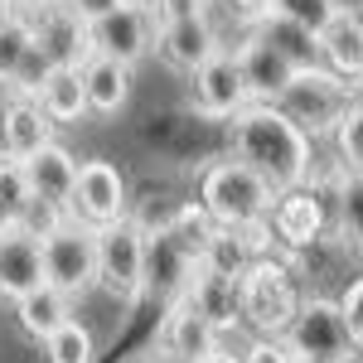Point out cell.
<instances>
[{"mask_svg":"<svg viewBox=\"0 0 363 363\" xmlns=\"http://www.w3.org/2000/svg\"><path fill=\"white\" fill-rule=\"evenodd\" d=\"M29 44H34V29L29 20H10V25H0V87H10L15 78V68H20V58L29 54Z\"/></svg>","mask_w":363,"mask_h":363,"instance_id":"cell-33","label":"cell"},{"mask_svg":"<svg viewBox=\"0 0 363 363\" xmlns=\"http://www.w3.org/2000/svg\"><path fill=\"white\" fill-rule=\"evenodd\" d=\"M5 233H10V228H5V223H0V238H5Z\"/></svg>","mask_w":363,"mask_h":363,"instance_id":"cell-46","label":"cell"},{"mask_svg":"<svg viewBox=\"0 0 363 363\" xmlns=\"http://www.w3.org/2000/svg\"><path fill=\"white\" fill-rule=\"evenodd\" d=\"M29 29H34V44L54 58V68H83L92 58V39H87V25L78 15H68L63 5H44V10H29L25 15Z\"/></svg>","mask_w":363,"mask_h":363,"instance_id":"cell-14","label":"cell"},{"mask_svg":"<svg viewBox=\"0 0 363 363\" xmlns=\"http://www.w3.org/2000/svg\"><path fill=\"white\" fill-rule=\"evenodd\" d=\"M184 301H189L218 335H228V330L242 325V281L213 277V272H194V286H189Z\"/></svg>","mask_w":363,"mask_h":363,"instance_id":"cell-20","label":"cell"},{"mask_svg":"<svg viewBox=\"0 0 363 363\" xmlns=\"http://www.w3.org/2000/svg\"><path fill=\"white\" fill-rule=\"evenodd\" d=\"M68 320H73V301L58 296L54 286H39V291H29L25 301H15V325H20V335L34 339V344H44L49 335H58Z\"/></svg>","mask_w":363,"mask_h":363,"instance_id":"cell-25","label":"cell"},{"mask_svg":"<svg viewBox=\"0 0 363 363\" xmlns=\"http://www.w3.org/2000/svg\"><path fill=\"white\" fill-rule=\"evenodd\" d=\"M301 301H306V296L296 291L291 267L277 262V257H262L247 277H242V320L257 330V339H281L286 335V325L296 320Z\"/></svg>","mask_w":363,"mask_h":363,"instance_id":"cell-6","label":"cell"},{"mask_svg":"<svg viewBox=\"0 0 363 363\" xmlns=\"http://www.w3.org/2000/svg\"><path fill=\"white\" fill-rule=\"evenodd\" d=\"M359 25H363V10H359Z\"/></svg>","mask_w":363,"mask_h":363,"instance_id":"cell-48","label":"cell"},{"mask_svg":"<svg viewBox=\"0 0 363 363\" xmlns=\"http://www.w3.org/2000/svg\"><path fill=\"white\" fill-rule=\"evenodd\" d=\"M228 155L257 169L277 194H296L306 189L315 174V155H310V136L281 116L272 102H247L242 112L228 121Z\"/></svg>","mask_w":363,"mask_h":363,"instance_id":"cell-1","label":"cell"},{"mask_svg":"<svg viewBox=\"0 0 363 363\" xmlns=\"http://www.w3.org/2000/svg\"><path fill=\"white\" fill-rule=\"evenodd\" d=\"M39 349H44V363H92L97 359V339H92V330H87L83 320H68Z\"/></svg>","mask_w":363,"mask_h":363,"instance_id":"cell-29","label":"cell"},{"mask_svg":"<svg viewBox=\"0 0 363 363\" xmlns=\"http://www.w3.org/2000/svg\"><path fill=\"white\" fill-rule=\"evenodd\" d=\"M155 15L150 10H136V5H116L112 15H102L97 25H87V39H92V54L112 58L121 68H131L136 73V63L155 54Z\"/></svg>","mask_w":363,"mask_h":363,"instance_id":"cell-8","label":"cell"},{"mask_svg":"<svg viewBox=\"0 0 363 363\" xmlns=\"http://www.w3.org/2000/svg\"><path fill=\"white\" fill-rule=\"evenodd\" d=\"M247 34H257L262 44H272L296 73L301 68H320V34H310L306 25H296V20H281V15H262L257 25L247 29Z\"/></svg>","mask_w":363,"mask_h":363,"instance_id":"cell-24","label":"cell"},{"mask_svg":"<svg viewBox=\"0 0 363 363\" xmlns=\"http://www.w3.org/2000/svg\"><path fill=\"white\" fill-rule=\"evenodd\" d=\"M78 73H83L87 112L92 116H116L126 102H131V68H121V63H112V58L92 54Z\"/></svg>","mask_w":363,"mask_h":363,"instance_id":"cell-23","label":"cell"},{"mask_svg":"<svg viewBox=\"0 0 363 363\" xmlns=\"http://www.w3.org/2000/svg\"><path fill=\"white\" fill-rule=\"evenodd\" d=\"M54 58L44 54L39 44H29V54L20 58V68H15V78H10V87H5V97H25V102H39V92L49 87V78H54Z\"/></svg>","mask_w":363,"mask_h":363,"instance_id":"cell-31","label":"cell"},{"mask_svg":"<svg viewBox=\"0 0 363 363\" xmlns=\"http://www.w3.org/2000/svg\"><path fill=\"white\" fill-rule=\"evenodd\" d=\"M218 49H223V44H218V29H213L208 15H189V20L160 25V34H155V54H160V63L174 68V73H184V78H189L194 68H203Z\"/></svg>","mask_w":363,"mask_h":363,"instance_id":"cell-15","label":"cell"},{"mask_svg":"<svg viewBox=\"0 0 363 363\" xmlns=\"http://www.w3.org/2000/svg\"><path fill=\"white\" fill-rule=\"evenodd\" d=\"M330 5H335L339 15H359V10H363V0H330Z\"/></svg>","mask_w":363,"mask_h":363,"instance_id":"cell-41","label":"cell"},{"mask_svg":"<svg viewBox=\"0 0 363 363\" xmlns=\"http://www.w3.org/2000/svg\"><path fill=\"white\" fill-rule=\"evenodd\" d=\"M189 102L208 121H233L252 102L247 87H242V73H238V58L228 54V49H218L203 68L189 73Z\"/></svg>","mask_w":363,"mask_h":363,"instance_id":"cell-11","label":"cell"},{"mask_svg":"<svg viewBox=\"0 0 363 363\" xmlns=\"http://www.w3.org/2000/svg\"><path fill=\"white\" fill-rule=\"evenodd\" d=\"M194 272H199V262L169 238L165 223L145 228V301H155L165 310L179 306L189 296V286H194Z\"/></svg>","mask_w":363,"mask_h":363,"instance_id":"cell-9","label":"cell"},{"mask_svg":"<svg viewBox=\"0 0 363 363\" xmlns=\"http://www.w3.org/2000/svg\"><path fill=\"white\" fill-rule=\"evenodd\" d=\"M121 5H136V10H150L155 0H121Z\"/></svg>","mask_w":363,"mask_h":363,"instance_id":"cell-44","label":"cell"},{"mask_svg":"<svg viewBox=\"0 0 363 363\" xmlns=\"http://www.w3.org/2000/svg\"><path fill=\"white\" fill-rule=\"evenodd\" d=\"M34 194H29V179L20 160H5L0 155V223L5 228H34Z\"/></svg>","mask_w":363,"mask_h":363,"instance_id":"cell-28","label":"cell"},{"mask_svg":"<svg viewBox=\"0 0 363 363\" xmlns=\"http://www.w3.org/2000/svg\"><path fill=\"white\" fill-rule=\"evenodd\" d=\"M140 363H169V359H165V354H155V349H150V354H145Z\"/></svg>","mask_w":363,"mask_h":363,"instance_id":"cell-43","label":"cell"},{"mask_svg":"<svg viewBox=\"0 0 363 363\" xmlns=\"http://www.w3.org/2000/svg\"><path fill=\"white\" fill-rule=\"evenodd\" d=\"M39 233V252H44V286H54L58 296H68L73 306L97 286V247H92V228L78 218H58L34 228Z\"/></svg>","mask_w":363,"mask_h":363,"instance_id":"cell-3","label":"cell"},{"mask_svg":"<svg viewBox=\"0 0 363 363\" xmlns=\"http://www.w3.org/2000/svg\"><path fill=\"white\" fill-rule=\"evenodd\" d=\"M58 5H63L68 15H78L83 25H97L102 15H112V10L121 5V0H58Z\"/></svg>","mask_w":363,"mask_h":363,"instance_id":"cell-37","label":"cell"},{"mask_svg":"<svg viewBox=\"0 0 363 363\" xmlns=\"http://www.w3.org/2000/svg\"><path fill=\"white\" fill-rule=\"evenodd\" d=\"M335 155H339V169H349V174H363V107L354 102L349 112L339 116L335 126Z\"/></svg>","mask_w":363,"mask_h":363,"instance_id":"cell-32","label":"cell"},{"mask_svg":"<svg viewBox=\"0 0 363 363\" xmlns=\"http://www.w3.org/2000/svg\"><path fill=\"white\" fill-rule=\"evenodd\" d=\"M92 247H97V286L116 306H140L145 301V223L126 213L107 228H92Z\"/></svg>","mask_w":363,"mask_h":363,"instance_id":"cell-4","label":"cell"},{"mask_svg":"<svg viewBox=\"0 0 363 363\" xmlns=\"http://www.w3.org/2000/svg\"><path fill=\"white\" fill-rule=\"evenodd\" d=\"M267 257V233H238V228H213L208 242L199 252V272H213V277L242 281Z\"/></svg>","mask_w":363,"mask_h":363,"instance_id":"cell-18","label":"cell"},{"mask_svg":"<svg viewBox=\"0 0 363 363\" xmlns=\"http://www.w3.org/2000/svg\"><path fill=\"white\" fill-rule=\"evenodd\" d=\"M233 58H238V73H242V87H247L252 102H277L286 92V83L296 78V68L272 44H262L257 34H242V44L233 49Z\"/></svg>","mask_w":363,"mask_h":363,"instance_id":"cell-17","label":"cell"},{"mask_svg":"<svg viewBox=\"0 0 363 363\" xmlns=\"http://www.w3.org/2000/svg\"><path fill=\"white\" fill-rule=\"evenodd\" d=\"M272 228H277V238L286 247H310L320 233H325V208H320V199L315 189H296V194H281L277 199V213H272Z\"/></svg>","mask_w":363,"mask_h":363,"instance_id":"cell-22","label":"cell"},{"mask_svg":"<svg viewBox=\"0 0 363 363\" xmlns=\"http://www.w3.org/2000/svg\"><path fill=\"white\" fill-rule=\"evenodd\" d=\"M203 363H242V354H233V349H218V354H208Z\"/></svg>","mask_w":363,"mask_h":363,"instance_id":"cell-40","label":"cell"},{"mask_svg":"<svg viewBox=\"0 0 363 363\" xmlns=\"http://www.w3.org/2000/svg\"><path fill=\"white\" fill-rule=\"evenodd\" d=\"M272 15H281V20H296V25H306L310 34H320V29L335 20L339 10L330 5V0H272Z\"/></svg>","mask_w":363,"mask_h":363,"instance_id":"cell-34","label":"cell"},{"mask_svg":"<svg viewBox=\"0 0 363 363\" xmlns=\"http://www.w3.org/2000/svg\"><path fill=\"white\" fill-rule=\"evenodd\" d=\"M54 140V121L39 112V102H25V97H5L0 107V155L5 160H20L25 165L34 150H44Z\"/></svg>","mask_w":363,"mask_h":363,"instance_id":"cell-19","label":"cell"},{"mask_svg":"<svg viewBox=\"0 0 363 363\" xmlns=\"http://www.w3.org/2000/svg\"><path fill=\"white\" fill-rule=\"evenodd\" d=\"M233 5H238V15H242L247 25H257L262 15H272V0H233Z\"/></svg>","mask_w":363,"mask_h":363,"instance_id":"cell-38","label":"cell"},{"mask_svg":"<svg viewBox=\"0 0 363 363\" xmlns=\"http://www.w3.org/2000/svg\"><path fill=\"white\" fill-rule=\"evenodd\" d=\"M272 107H277L281 116H291L310 140L315 136H335L339 116L354 107V83L335 78L325 63H320V68H301Z\"/></svg>","mask_w":363,"mask_h":363,"instance_id":"cell-5","label":"cell"},{"mask_svg":"<svg viewBox=\"0 0 363 363\" xmlns=\"http://www.w3.org/2000/svg\"><path fill=\"white\" fill-rule=\"evenodd\" d=\"M78 165L68 145L49 140L44 150H34L25 160V179H29V194L39 208H49L58 218H73V189H78Z\"/></svg>","mask_w":363,"mask_h":363,"instance_id":"cell-12","label":"cell"},{"mask_svg":"<svg viewBox=\"0 0 363 363\" xmlns=\"http://www.w3.org/2000/svg\"><path fill=\"white\" fill-rule=\"evenodd\" d=\"M25 10H20V0H0V25H10V20H20Z\"/></svg>","mask_w":363,"mask_h":363,"instance_id":"cell-39","label":"cell"},{"mask_svg":"<svg viewBox=\"0 0 363 363\" xmlns=\"http://www.w3.org/2000/svg\"><path fill=\"white\" fill-rule=\"evenodd\" d=\"M39 112L49 116L54 126H78V121H87V87H83V73L78 68H58L54 78H49V87L39 92Z\"/></svg>","mask_w":363,"mask_h":363,"instance_id":"cell-26","label":"cell"},{"mask_svg":"<svg viewBox=\"0 0 363 363\" xmlns=\"http://www.w3.org/2000/svg\"><path fill=\"white\" fill-rule=\"evenodd\" d=\"M339 315H344V330L354 339V349L363 354V277L349 281V291L339 296Z\"/></svg>","mask_w":363,"mask_h":363,"instance_id":"cell-35","label":"cell"},{"mask_svg":"<svg viewBox=\"0 0 363 363\" xmlns=\"http://www.w3.org/2000/svg\"><path fill=\"white\" fill-rule=\"evenodd\" d=\"M335 233L339 242H349V247L363 252V174H349V169H339L335 174Z\"/></svg>","mask_w":363,"mask_h":363,"instance_id":"cell-27","label":"cell"},{"mask_svg":"<svg viewBox=\"0 0 363 363\" xmlns=\"http://www.w3.org/2000/svg\"><path fill=\"white\" fill-rule=\"evenodd\" d=\"M44 5H54V0H20V10H25V15H29V10H44Z\"/></svg>","mask_w":363,"mask_h":363,"instance_id":"cell-42","label":"cell"},{"mask_svg":"<svg viewBox=\"0 0 363 363\" xmlns=\"http://www.w3.org/2000/svg\"><path fill=\"white\" fill-rule=\"evenodd\" d=\"M126 213H131L126 174L112 160H83L78 165V189H73V218L83 228H107Z\"/></svg>","mask_w":363,"mask_h":363,"instance_id":"cell-10","label":"cell"},{"mask_svg":"<svg viewBox=\"0 0 363 363\" xmlns=\"http://www.w3.org/2000/svg\"><path fill=\"white\" fill-rule=\"evenodd\" d=\"M218 349H223V335L189 301L165 310V320L155 330V354H165L169 363H203L208 354H218Z\"/></svg>","mask_w":363,"mask_h":363,"instance_id":"cell-13","label":"cell"},{"mask_svg":"<svg viewBox=\"0 0 363 363\" xmlns=\"http://www.w3.org/2000/svg\"><path fill=\"white\" fill-rule=\"evenodd\" d=\"M44 286V252H39V233L34 228H10L0 238V296L15 306L29 291Z\"/></svg>","mask_w":363,"mask_h":363,"instance_id":"cell-16","label":"cell"},{"mask_svg":"<svg viewBox=\"0 0 363 363\" xmlns=\"http://www.w3.org/2000/svg\"><path fill=\"white\" fill-rule=\"evenodd\" d=\"M320 63L344 78V83H359L363 78V25L359 15H335L330 25L320 29Z\"/></svg>","mask_w":363,"mask_h":363,"instance_id":"cell-21","label":"cell"},{"mask_svg":"<svg viewBox=\"0 0 363 363\" xmlns=\"http://www.w3.org/2000/svg\"><path fill=\"white\" fill-rule=\"evenodd\" d=\"M281 344L296 354V359H315V363H354L359 349L344 330V315H339V301L330 296H306L296 320L286 325Z\"/></svg>","mask_w":363,"mask_h":363,"instance_id":"cell-7","label":"cell"},{"mask_svg":"<svg viewBox=\"0 0 363 363\" xmlns=\"http://www.w3.org/2000/svg\"><path fill=\"white\" fill-rule=\"evenodd\" d=\"M354 102H359V107H363V78H359V83H354Z\"/></svg>","mask_w":363,"mask_h":363,"instance_id":"cell-45","label":"cell"},{"mask_svg":"<svg viewBox=\"0 0 363 363\" xmlns=\"http://www.w3.org/2000/svg\"><path fill=\"white\" fill-rule=\"evenodd\" d=\"M165 228H169V238H174V242H179V247H184V252L199 262V252H203L208 233H213L218 223L203 213V203H199V199H189V203H179V208L165 218Z\"/></svg>","mask_w":363,"mask_h":363,"instance_id":"cell-30","label":"cell"},{"mask_svg":"<svg viewBox=\"0 0 363 363\" xmlns=\"http://www.w3.org/2000/svg\"><path fill=\"white\" fill-rule=\"evenodd\" d=\"M277 189L247 169L242 160H213L199 174V203L218 228H238V233H267L272 213H277Z\"/></svg>","mask_w":363,"mask_h":363,"instance_id":"cell-2","label":"cell"},{"mask_svg":"<svg viewBox=\"0 0 363 363\" xmlns=\"http://www.w3.org/2000/svg\"><path fill=\"white\" fill-rule=\"evenodd\" d=\"M242 363H296V354L281 339H252L247 349H242Z\"/></svg>","mask_w":363,"mask_h":363,"instance_id":"cell-36","label":"cell"},{"mask_svg":"<svg viewBox=\"0 0 363 363\" xmlns=\"http://www.w3.org/2000/svg\"><path fill=\"white\" fill-rule=\"evenodd\" d=\"M296 363H315V359H296Z\"/></svg>","mask_w":363,"mask_h":363,"instance_id":"cell-47","label":"cell"}]
</instances>
